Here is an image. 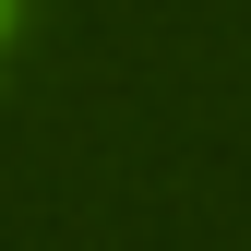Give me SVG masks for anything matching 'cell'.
<instances>
[{
  "label": "cell",
  "instance_id": "1",
  "mask_svg": "<svg viewBox=\"0 0 251 251\" xmlns=\"http://www.w3.org/2000/svg\"><path fill=\"white\" fill-rule=\"evenodd\" d=\"M0 36H12V0H0Z\"/></svg>",
  "mask_w": 251,
  "mask_h": 251
}]
</instances>
